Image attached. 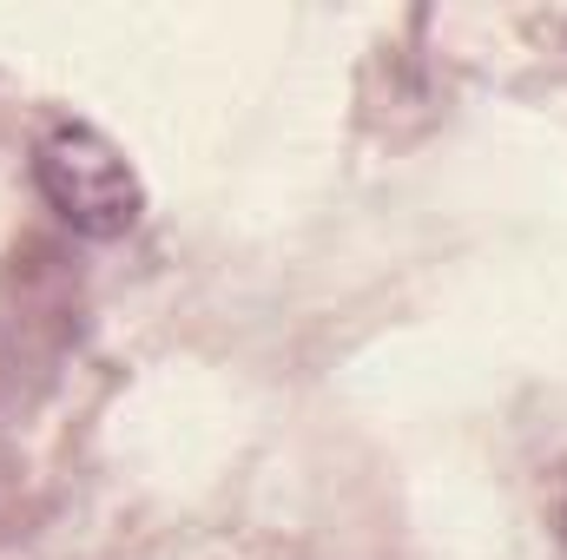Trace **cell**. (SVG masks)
<instances>
[{"label": "cell", "instance_id": "cell-1", "mask_svg": "<svg viewBox=\"0 0 567 560\" xmlns=\"http://www.w3.org/2000/svg\"><path fill=\"white\" fill-rule=\"evenodd\" d=\"M33 178H40L47 205L73 231H86V238H120V231L140 225L145 198H140V178H133L126 152L106 139V133L80 126V120H60V126L40 133V145H33Z\"/></svg>", "mask_w": 567, "mask_h": 560}]
</instances>
